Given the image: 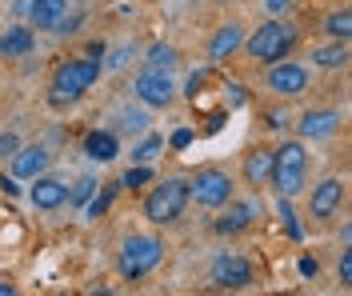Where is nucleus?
<instances>
[{
	"mask_svg": "<svg viewBox=\"0 0 352 296\" xmlns=\"http://www.w3.org/2000/svg\"><path fill=\"white\" fill-rule=\"evenodd\" d=\"M120 128H124V133H132V137L148 133V113H124V116H120Z\"/></svg>",
	"mask_w": 352,
	"mask_h": 296,
	"instance_id": "c85d7f7f",
	"label": "nucleus"
},
{
	"mask_svg": "<svg viewBox=\"0 0 352 296\" xmlns=\"http://www.w3.org/2000/svg\"><path fill=\"white\" fill-rule=\"evenodd\" d=\"M164 152V137L160 133H140V140L132 144V164H153Z\"/></svg>",
	"mask_w": 352,
	"mask_h": 296,
	"instance_id": "4be33fe9",
	"label": "nucleus"
},
{
	"mask_svg": "<svg viewBox=\"0 0 352 296\" xmlns=\"http://www.w3.org/2000/svg\"><path fill=\"white\" fill-rule=\"evenodd\" d=\"M220 216L212 220V232L217 236H241V232H248V228L256 225V216H261V205L256 201H228V205L217 208Z\"/></svg>",
	"mask_w": 352,
	"mask_h": 296,
	"instance_id": "9b49d317",
	"label": "nucleus"
},
{
	"mask_svg": "<svg viewBox=\"0 0 352 296\" xmlns=\"http://www.w3.org/2000/svg\"><path fill=\"white\" fill-rule=\"evenodd\" d=\"M349 56H352L349 41H329V45H316V48H312V65H316V69H324V72L349 69Z\"/></svg>",
	"mask_w": 352,
	"mask_h": 296,
	"instance_id": "aec40b11",
	"label": "nucleus"
},
{
	"mask_svg": "<svg viewBox=\"0 0 352 296\" xmlns=\"http://www.w3.org/2000/svg\"><path fill=\"white\" fill-rule=\"evenodd\" d=\"M85 157L96 160V164H112V160L120 157V140L112 128H92L85 137Z\"/></svg>",
	"mask_w": 352,
	"mask_h": 296,
	"instance_id": "6ab92c4d",
	"label": "nucleus"
},
{
	"mask_svg": "<svg viewBox=\"0 0 352 296\" xmlns=\"http://www.w3.org/2000/svg\"><path fill=\"white\" fill-rule=\"evenodd\" d=\"M244 36H248V32H244V24H241V21H224L217 32L208 36V48H204L208 65H212V69L228 65V60H232V56H236V52L244 48Z\"/></svg>",
	"mask_w": 352,
	"mask_h": 296,
	"instance_id": "f8f14e48",
	"label": "nucleus"
},
{
	"mask_svg": "<svg viewBox=\"0 0 352 296\" xmlns=\"http://www.w3.org/2000/svg\"><path fill=\"white\" fill-rule=\"evenodd\" d=\"M68 16V0H28V28L32 32H56Z\"/></svg>",
	"mask_w": 352,
	"mask_h": 296,
	"instance_id": "f3484780",
	"label": "nucleus"
},
{
	"mask_svg": "<svg viewBox=\"0 0 352 296\" xmlns=\"http://www.w3.org/2000/svg\"><path fill=\"white\" fill-rule=\"evenodd\" d=\"M129 56H132V48L124 45V48H116V52H112L109 60H104V69H124V65H129Z\"/></svg>",
	"mask_w": 352,
	"mask_h": 296,
	"instance_id": "473e14b6",
	"label": "nucleus"
},
{
	"mask_svg": "<svg viewBox=\"0 0 352 296\" xmlns=\"http://www.w3.org/2000/svg\"><path fill=\"white\" fill-rule=\"evenodd\" d=\"M48 164H52V152H48L44 144H21V148L8 157V168H12L16 181H32V177H41V172H48Z\"/></svg>",
	"mask_w": 352,
	"mask_h": 296,
	"instance_id": "2eb2a0df",
	"label": "nucleus"
},
{
	"mask_svg": "<svg viewBox=\"0 0 352 296\" xmlns=\"http://www.w3.org/2000/svg\"><path fill=\"white\" fill-rule=\"evenodd\" d=\"M192 140H197V133H192V128H176L173 137H168V148H176V152H184V148H188Z\"/></svg>",
	"mask_w": 352,
	"mask_h": 296,
	"instance_id": "7c9ffc66",
	"label": "nucleus"
},
{
	"mask_svg": "<svg viewBox=\"0 0 352 296\" xmlns=\"http://www.w3.org/2000/svg\"><path fill=\"white\" fill-rule=\"evenodd\" d=\"M296 45H300V28L288 24L285 16H268L264 24H256V28L244 36L241 52L248 60H256V65H276V60L292 56Z\"/></svg>",
	"mask_w": 352,
	"mask_h": 296,
	"instance_id": "f03ea898",
	"label": "nucleus"
},
{
	"mask_svg": "<svg viewBox=\"0 0 352 296\" xmlns=\"http://www.w3.org/2000/svg\"><path fill=\"white\" fill-rule=\"evenodd\" d=\"M232 196H236V181L224 168H217V164H204V168H197L188 177V201H197L208 212H217L220 205H228Z\"/></svg>",
	"mask_w": 352,
	"mask_h": 296,
	"instance_id": "423d86ee",
	"label": "nucleus"
},
{
	"mask_svg": "<svg viewBox=\"0 0 352 296\" xmlns=\"http://www.w3.org/2000/svg\"><path fill=\"white\" fill-rule=\"evenodd\" d=\"M176 45H168V41H156V45H148V52H144V69H160V72H173L176 69Z\"/></svg>",
	"mask_w": 352,
	"mask_h": 296,
	"instance_id": "412c9836",
	"label": "nucleus"
},
{
	"mask_svg": "<svg viewBox=\"0 0 352 296\" xmlns=\"http://www.w3.org/2000/svg\"><path fill=\"white\" fill-rule=\"evenodd\" d=\"M308 168H312V157H308L305 140H285L280 148H272V177H268V188L276 196H300L308 184Z\"/></svg>",
	"mask_w": 352,
	"mask_h": 296,
	"instance_id": "20e7f679",
	"label": "nucleus"
},
{
	"mask_svg": "<svg viewBox=\"0 0 352 296\" xmlns=\"http://www.w3.org/2000/svg\"><path fill=\"white\" fill-rule=\"evenodd\" d=\"M156 181V172H153V164H132L129 172H124V177H120V188H129V192H140V188H144V184H153Z\"/></svg>",
	"mask_w": 352,
	"mask_h": 296,
	"instance_id": "a878e982",
	"label": "nucleus"
},
{
	"mask_svg": "<svg viewBox=\"0 0 352 296\" xmlns=\"http://www.w3.org/2000/svg\"><path fill=\"white\" fill-rule=\"evenodd\" d=\"M0 192H4V196H16V192H21L16 177H0Z\"/></svg>",
	"mask_w": 352,
	"mask_h": 296,
	"instance_id": "f704fd0d",
	"label": "nucleus"
},
{
	"mask_svg": "<svg viewBox=\"0 0 352 296\" xmlns=\"http://www.w3.org/2000/svg\"><path fill=\"white\" fill-rule=\"evenodd\" d=\"M160 260H164V240L156 236V232H132L120 240V252H116V273L120 280H144L148 273L160 269Z\"/></svg>",
	"mask_w": 352,
	"mask_h": 296,
	"instance_id": "39448f33",
	"label": "nucleus"
},
{
	"mask_svg": "<svg viewBox=\"0 0 352 296\" xmlns=\"http://www.w3.org/2000/svg\"><path fill=\"white\" fill-rule=\"evenodd\" d=\"M340 133V113L336 109H308L296 120V137L300 140H332Z\"/></svg>",
	"mask_w": 352,
	"mask_h": 296,
	"instance_id": "4468645a",
	"label": "nucleus"
},
{
	"mask_svg": "<svg viewBox=\"0 0 352 296\" xmlns=\"http://www.w3.org/2000/svg\"><path fill=\"white\" fill-rule=\"evenodd\" d=\"M0 296H16V284H8V280H0Z\"/></svg>",
	"mask_w": 352,
	"mask_h": 296,
	"instance_id": "e433bc0d",
	"label": "nucleus"
},
{
	"mask_svg": "<svg viewBox=\"0 0 352 296\" xmlns=\"http://www.w3.org/2000/svg\"><path fill=\"white\" fill-rule=\"evenodd\" d=\"M336 276H340V288H352V249H349V244H344V252H340Z\"/></svg>",
	"mask_w": 352,
	"mask_h": 296,
	"instance_id": "c756f323",
	"label": "nucleus"
},
{
	"mask_svg": "<svg viewBox=\"0 0 352 296\" xmlns=\"http://www.w3.org/2000/svg\"><path fill=\"white\" fill-rule=\"evenodd\" d=\"M16 148H21V137H16L12 128H8V133H0V160H8Z\"/></svg>",
	"mask_w": 352,
	"mask_h": 296,
	"instance_id": "2f4dec72",
	"label": "nucleus"
},
{
	"mask_svg": "<svg viewBox=\"0 0 352 296\" xmlns=\"http://www.w3.org/2000/svg\"><path fill=\"white\" fill-rule=\"evenodd\" d=\"M344 205V177H324L320 184H312V192H308V216H312V225H332L336 220V212Z\"/></svg>",
	"mask_w": 352,
	"mask_h": 296,
	"instance_id": "9d476101",
	"label": "nucleus"
},
{
	"mask_svg": "<svg viewBox=\"0 0 352 296\" xmlns=\"http://www.w3.org/2000/svg\"><path fill=\"white\" fill-rule=\"evenodd\" d=\"M300 276H316V260H308L305 256V260H300Z\"/></svg>",
	"mask_w": 352,
	"mask_h": 296,
	"instance_id": "c9c22d12",
	"label": "nucleus"
},
{
	"mask_svg": "<svg viewBox=\"0 0 352 296\" xmlns=\"http://www.w3.org/2000/svg\"><path fill=\"white\" fill-rule=\"evenodd\" d=\"M241 177H244V184H248L252 192L268 188V177H272V148H268V144H256V148H248V152H244Z\"/></svg>",
	"mask_w": 352,
	"mask_h": 296,
	"instance_id": "dca6fc26",
	"label": "nucleus"
},
{
	"mask_svg": "<svg viewBox=\"0 0 352 296\" xmlns=\"http://www.w3.org/2000/svg\"><path fill=\"white\" fill-rule=\"evenodd\" d=\"M96 188H100V181H96V177H80V181H76V188H68V205H72V208H85L88 201H92V192H96Z\"/></svg>",
	"mask_w": 352,
	"mask_h": 296,
	"instance_id": "bb28decb",
	"label": "nucleus"
},
{
	"mask_svg": "<svg viewBox=\"0 0 352 296\" xmlns=\"http://www.w3.org/2000/svg\"><path fill=\"white\" fill-rule=\"evenodd\" d=\"M144 220L153 228H168V225H180L184 212H188V177H164L156 181L148 192H144Z\"/></svg>",
	"mask_w": 352,
	"mask_h": 296,
	"instance_id": "7ed1b4c3",
	"label": "nucleus"
},
{
	"mask_svg": "<svg viewBox=\"0 0 352 296\" xmlns=\"http://www.w3.org/2000/svg\"><path fill=\"white\" fill-rule=\"evenodd\" d=\"M261 4H264L268 16H285L288 8H292V0H261Z\"/></svg>",
	"mask_w": 352,
	"mask_h": 296,
	"instance_id": "72a5a7b5",
	"label": "nucleus"
},
{
	"mask_svg": "<svg viewBox=\"0 0 352 296\" xmlns=\"http://www.w3.org/2000/svg\"><path fill=\"white\" fill-rule=\"evenodd\" d=\"M276 212H280V225L292 240H305V228H300V216H296V208H292V196H276Z\"/></svg>",
	"mask_w": 352,
	"mask_h": 296,
	"instance_id": "393cba45",
	"label": "nucleus"
},
{
	"mask_svg": "<svg viewBox=\"0 0 352 296\" xmlns=\"http://www.w3.org/2000/svg\"><path fill=\"white\" fill-rule=\"evenodd\" d=\"M208 76H212V65L197 69L192 76H188V80H184V96H188V100H197L200 92H204V80H208Z\"/></svg>",
	"mask_w": 352,
	"mask_h": 296,
	"instance_id": "cd10ccee",
	"label": "nucleus"
},
{
	"mask_svg": "<svg viewBox=\"0 0 352 296\" xmlns=\"http://www.w3.org/2000/svg\"><path fill=\"white\" fill-rule=\"evenodd\" d=\"M32 48H36V32L28 24H8L0 32V56L4 60H24V56H32Z\"/></svg>",
	"mask_w": 352,
	"mask_h": 296,
	"instance_id": "a211bd4d",
	"label": "nucleus"
},
{
	"mask_svg": "<svg viewBox=\"0 0 352 296\" xmlns=\"http://www.w3.org/2000/svg\"><path fill=\"white\" fill-rule=\"evenodd\" d=\"M116 192H120V184H104V188H96V192H92V201L85 205L88 220H100V216H104V212L112 208V201H116Z\"/></svg>",
	"mask_w": 352,
	"mask_h": 296,
	"instance_id": "b1692460",
	"label": "nucleus"
},
{
	"mask_svg": "<svg viewBox=\"0 0 352 296\" xmlns=\"http://www.w3.org/2000/svg\"><path fill=\"white\" fill-rule=\"evenodd\" d=\"M320 28H324L329 41H352V12L349 8H336V12H329L320 21Z\"/></svg>",
	"mask_w": 352,
	"mask_h": 296,
	"instance_id": "5701e85b",
	"label": "nucleus"
},
{
	"mask_svg": "<svg viewBox=\"0 0 352 296\" xmlns=\"http://www.w3.org/2000/svg\"><path fill=\"white\" fill-rule=\"evenodd\" d=\"M132 96H136L144 109H153V113L173 109V104H176V80H173V72L140 69L136 76H132Z\"/></svg>",
	"mask_w": 352,
	"mask_h": 296,
	"instance_id": "6e6552de",
	"label": "nucleus"
},
{
	"mask_svg": "<svg viewBox=\"0 0 352 296\" xmlns=\"http://www.w3.org/2000/svg\"><path fill=\"white\" fill-rule=\"evenodd\" d=\"M264 89L272 92V96H280V100H296V96H305V92L312 89V72H308V65L285 56V60L268 65V72H264Z\"/></svg>",
	"mask_w": 352,
	"mask_h": 296,
	"instance_id": "0eeeda50",
	"label": "nucleus"
},
{
	"mask_svg": "<svg viewBox=\"0 0 352 296\" xmlns=\"http://www.w3.org/2000/svg\"><path fill=\"white\" fill-rule=\"evenodd\" d=\"M100 72H104V60H96V56H68L56 65L52 72V80H48V104L52 109H72L76 100H85L88 92L96 89V80H100Z\"/></svg>",
	"mask_w": 352,
	"mask_h": 296,
	"instance_id": "f257e3e1",
	"label": "nucleus"
},
{
	"mask_svg": "<svg viewBox=\"0 0 352 296\" xmlns=\"http://www.w3.org/2000/svg\"><path fill=\"white\" fill-rule=\"evenodd\" d=\"M208 284L212 288H224V293H241V288H252L256 284V264L241 256V252H220L208 269Z\"/></svg>",
	"mask_w": 352,
	"mask_h": 296,
	"instance_id": "1a4fd4ad",
	"label": "nucleus"
},
{
	"mask_svg": "<svg viewBox=\"0 0 352 296\" xmlns=\"http://www.w3.org/2000/svg\"><path fill=\"white\" fill-rule=\"evenodd\" d=\"M28 205L41 208V212H56V208H65L68 205V184L56 181V177H48V172L32 177V184H28Z\"/></svg>",
	"mask_w": 352,
	"mask_h": 296,
	"instance_id": "ddd939ff",
	"label": "nucleus"
}]
</instances>
